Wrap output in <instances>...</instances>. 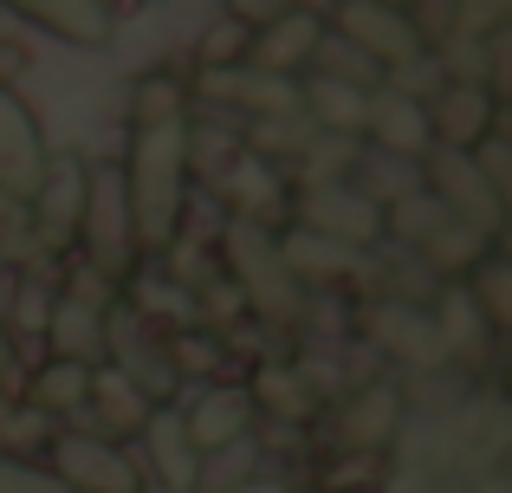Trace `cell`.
<instances>
[{
  "label": "cell",
  "instance_id": "18",
  "mask_svg": "<svg viewBox=\"0 0 512 493\" xmlns=\"http://www.w3.org/2000/svg\"><path fill=\"white\" fill-rule=\"evenodd\" d=\"M20 20L46 26L72 46H111L117 39V7H104V0H26Z\"/></svg>",
  "mask_w": 512,
  "mask_h": 493
},
{
  "label": "cell",
  "instance_id": "34",
  "mask_svg": "<svg viewBox=\"0 0 512 493\" xmlns=\"http://www.w3.org/2000/svg\"><path fill=\"white\" fill-rule=\"evenodd\" d=\"M26 72V46H13V39H0V91H13V78Z\"/></svg>",
  "mask_w": 512,
  "mask_h": 493
},
{
  "label": "cell",
  "instance_id": "28",
  "mask_svg": "<svg viewBox=\"0 0 512 493\" xmlns=\"http://www.w3.org/2000/svg\"><path fill=\"white\" fill-rule=\"evenodd\" d=\"M227 195H234L240 221H253L260 228V215L279 202V182H273V163H253V156H240L234 169H227Z\"/></svg>",
  "mask_w": 512,
  "mask_h": 493
},
{
  "label": "cell",
  "instance_id": "20",
  "mask_svg": "<svg viewBox=\"0 0 512 493\" xmlns=\"http://www.w3.org/2000/svg\"><path fill=\"white\" fill-rule=\"evenodd\" d=\"M428 318H435V338H441V351H448V357H461V364H480V357H487L493 325L480 318V305L467 299V286H448Z\"/></svg>",
  "mask_w": 512,
  "mask_h": 493
},
{
  "label": "cell",
  "instance_id": "36",
  "mask_svg": "<svg viewBox=\"0 0 512 493\" xmlns=\"http://www.w3.org/2000/svg\"><path fill=\"white\" fill-rule=\"evenodd\" d=\"M227 493H292L286 481H266V474H247L240 487H227Z\"/></svg>",
  "mask_w": 512,
  "mask_h": 493
},
{
  "label": "cell",
  "instance_id": "21",
  "mask_svg": "<svg viewBox=\"0 0 512 493\" xmlns=\"http://www.w3.org/2000/svg\"><path fill=\"white\" fill-rule=\"evenodd\" d=\"M85 396H91V364H65V357H52V364L26 383L20 403L46 422V416H78V409H85Z\"/></svg>",
  "mask_w": 512,
  "mask_h": 493
},
{
  "label": "cell",
  "instance_id": "9",
  "mask_svg": "<svg viewBox=\"0 0 512 493\" xmlns=\"http://www.w3.org/2000/svg\"><path fill=\"white\" fill-rule=\"evenodd\" d=\"M422 182H428V195L441 202V215H448V221H461V228H474V234H500V215H506V202L487 189V182H480L474 156L428 150V169H422Z\"/></svg>",
  "mask_w": 512,
  "mask_h": 493
},
{
  "label": "cell",
  "instance_id": "13",
  "mask_svg": "<svg viewBox=\"0 0 512 493\" xmlns=\"http://www.w3.org/2000/svg\"><path fill=\"white\" fill-rule=\"evenodd\" d=\"M363 338L370 344H383L396 364H409V370H441L448 364V351H441V338H435V318L422 312V305H409V299H376L370 312H363Z\"/></svg>",
  "mask_w": 512,
  "mask_h": 493
},
{
  "label": "cell",
  "instance_id": "6",
  "mask_svg": "<svg viewBox=\"0 0 512 493\" xmlns=\"http://www.w3.org/2000/svg\"><path fill=\"white\" fill-rule=\"evenodd\" d=\"M52 481H65L72 493H143V468L130 461L124 442L104 435H52Z\"/></svg>",
  "mask_w": 512,
  "mask_h": 493
},
{
  "label": "cell",
  "instance_id": "17",
  "mask_svg": "<svg viewBox=\"0 0 512 493\" xmlns=\"http://www.w3.org/2000/svg\"><path fill=\"white\" fill-rule=\"evenodd\" d=\"M396 429H402L396 383H363L344 403V448H357V455H383V448L396 442Z\"/></svg>",
  "mask_w": 512,
  "mask_h": 493
},
{
  "label": "cell",
  "instance_id": "26",
  "mask_svg": "<svg viewBox=\"0 0 512 493\" xmlns=\"http://www.w3.org/2000/svg\"><path fill=\"white\" fill-rule=\"evenodd\" d=\"M188 117V91L169 72H150L130 85V130H156V124H182Z\"/></svg>",
  "mask_w": 512,
  "mask_h": 493
},
{
  "label": "cell",
  "instance_id": "15",
  "mask_svg": "<svg viewBox=\"0 0 512 493\" xmlns=\"http://www.w3.org/2000/svg\"><path fill=\"white\" fill-rule=\"evenodd\" d=\"M247 429H253V403H247V390H234V383L208 390V396H201V403L182 416V435H188V448H195V461L240 448V435H247Z\"/></svg>",
  "mask_w": 512,
  "mask_h": 493
},
{
  "label": "cell",
  "instance_id": "7",
  "mask_svg": "<svg viewBox=\"0 0 512 493\" xmlns=\"http://www.w3.org/2000/svg\"><path fill=\"white\" fill-rule=\"evenodd\" d=\"M46 137H39V117L20 91H0V202L26 208L46 182Z\"/></svg>",
  "mask_w": 512,
  "mask_h": 493
},
{
  "label": "cell",
  "instance_id": "10",
  "mask_svg": "<svg viewBox=\"0 0 512 493\" xmlns=\"http://www.w3.org/2000/svg\"><path fill=\"white\" fill-rule=\"evenodd\" d=\"M318 46H325V13L286 7V13H273V20L253 26V39H247V72H266V78H286V85H292V78L318 59Z\"/></svg>",
  "mask_w": 512,
  "mask_h": 493
},
{
  "label": "cell",
  "instance_id": "23",
  "mask_svg": "<svg viewBox=\"0 0 512 493\" xmlns=\"http://www.w3.org/2000/svg\"><path fill=\"white\" fill-rule=\"evenodd\" d=\"M493 253H500V247H493V234H474V228H461V221H448V228L422 247V260L435 266L441 279H454V286H461V279H474Z\"/></svg>",
  "mask_w": 512,
  "mask_h": 493
},
{
  "label": "cell",
  "instance_id": "24",
  "mask_svg": "<svg viewBox=\"0 0 512 493\" xmlns=\"http://www.w3.org/2000/svg\"><path fill=\"white\" fill-rule=\"evenodd\" d=\"M247 403L253 409H273V416H286V422H312L318 416V396H312V383H305V370H286V364L253 370Z\"/></svg>",
  "mask_w": 512,
  "mask_h": 493
},
{
  "label": "cell",
  "instance_id": "5",
  "mask_svg": "<svg viewBox=\"0 0 512 493\" xmlns=\"http://www.w3.org/2000/svg\"><path fill=\"white\" fill-rule=\"evenodd\" d=\"M299 234H318L331 247H376L383 241V202L357 189V182H305L299 195Z\"/></svg>",
  "mask_w": 512,
  "mask_h": 493
},
{
  "label": "cell",
  "instance_id": "37",
  "mask_svg": "<svg viewBox=\"0 0 512 493\" xmlns=\"http://www.w3.org/2000/svg\"><path fill=\"white\" fill-rule=\"evenodd\" d=\"M0 215H7V202H0Z\"/></svg>",
  "mask_w": 512,
  "mask_h": 493
},
{
  "label": "cell",
  "instance_id": "4",
  "mask_svg": "<svg viewBox=\"0 0 512 493\" xmlns=\"http://www.w3.org/2000/svg\"><path fill=\"white\" fill-rule=\"evenodd\" d=\"M325 26H338V46H357V59H370L376 72H409L428 52V39L415 33L409 7H389V0H357V7H338Z\"/></svg>",
  "mask_w": 512,
  "mask_h": 493
},
{
  "label": "cell",
  "instance_id": "29",
  "mask_svg": "<svg viewBox=\"0 0 512 493\" xmlns=\"http://www.w3.org/2000/svg\"><path fill=\"white\" fill-rule=\"evenodd\" d=\"M467 299L480 305V318L493 325V338H500V331L512 325V279H506V260H500V253H493V260H487V266L474 273V286H467Z\"/></svg>",
  "mask_w": 512,
  "mask_h": 493
},
{
  "label": "cell",
  "instance_id": "14",
  "mask_svg": "<svg viewBox=\"0 0 512 493\" xmlns=\"http://www.w3.org/2000/svg\"><path fill=\"white\" fill-rule=\"evenodd\" d=\"M363 130H370L389 156H428V150H435L422 98L402 91V85H376L370 98H363Z\"/></svg>",
  "mask_w": 512,
  "mask_h": 493
},
{
  "label": "cell",
  "instance_id": "33",
  "mask_svg": "<svg viewBox=\"0 0 512 493\" xmlns=\"http://www.w3.org/2000/svg\"><path fill=\"white\" fill-rule=\"evenodd\" d=\"M7 442H20V448H46V422H39L33 416V409H13V416H0V448H7Z\"/></svg>",
  "mask_w": 512,
  "mask_h": 493
},
{
  "label": "cell",
  "instance_id": "35",
  "mask_svg": "<svg viewBox=\"0 0 512 493\" xmlns=\"http://www.w3.org/2000/svg\"><path fill=\"white\" fill-rule=\"evenodd\" d=\"M13 383V331H7V318H0V390Z\"/></svg>",
  "mask_w": 512,
  "mask_h": 493
},
{
  "label": "cell",
  "instance_id": "31",
  "mask_svg": "<svg viewBox=\"0 0 512 493\" xmlns=\"http://www.w3.org/2000/svg\"><path fill=\"white\" fill-rule=\"evenodd\" d=\"M0 493H72L65 481H52L46 461H20L0 448Z\"/></svg>",
  "mask_w": 512,
  "mask_h": 493
},
{
  "label": "cell",
  "instance_id": "22",
  "mask_svg": "<svg viewBox=\"0 0 512 493\" xmlns=\"http://www.w3.org/2000/svg\"><path fill=\"white\" fill-rule=\"evenodd\" d=\"M279 266H286V273L299 279V292H305V286H331V279L357 273V253L318 241V234H286V241H279Z\"/></svg>",
  "mask_w": 512,
  "mask_h": 493
},
{
  "label": "cell",
  "instance_id": "3",
  "mask_svg": "<svg viewBox=\"0 0 512 493\" xmlns=\"http://www.w3.org/2000/svg\"><path fill=\"white\" fill-rule=\"evenodd\" d=\"M78 241L91 253V273L111 286L137 266V241H130V208H124V176L98 163L85 176V215H78Z\"/></svg>",
  "mask_w": 512,
  "mask_h": 493
},
{
  "label": "cell",
  "instance_id": "30",
  "mask_svg": "<svg viewBox=\"0 0 512 493\" xmlns=\"http://www.w3.org/2000/svg\"><path fill=\"white\" fill-rule=\"evenodd\" d=\"M247 26L234 20V13H221V20L208 26V39H201V72H240L247 65Z\"/></svg>",
  "mask_w": 512,
  "mask_h": 493
},
{
  "label": "cell",
  "instance_id": "27",
  "mask_svg": "<svg viewBox=\"0 0 512 493\" xmlns=\"http://www.w3.org/2000/svg\"><path fill=\"white\" fill-rule=\"evenodd\" d=\"M312 143H318V130L305 124L299 111H292V117H260V124L247 130L253 163H273V156H312Z\"/></svg>",
  "mask_w": 512,
  "mask_h": 493
},
{
  "label": "cell",
  "instance_id": "12",
  "mask_svg": "<svg viewBox=\"0 0 512 493\" xmlns=\"http://www.w3.org/2000/svg\"><path fill=\"white\" fill-rule=\"evenodd\" d=\"M85 176H91L85 156H52V163H46V182H39V195L26 202V208H33V241H39V253H59V247L78 241Z\"/></svg>",
  "mask_w": 512,
  "mask_h": 493
},
{
  "label": "cell",
  "instance_id": "1",
  "mask_svg": "<svg viewBox=\"0 0 512 493\" xmlns=\"http://www.w3.org/2000/svg\"><path fill=\"white\" fill-rule=\"evenodd\" d=\"M117 176H124L137 253H169L188 215V117L156 130H130V163Z\"/></svg>",
  "mask_w": 512,
  "mask_h": 493
},
{
  "label": "cell",
  "instance_id": "16",
  "mask_svg": "<svg viewBox=\"0 0 512 493\" xmlns=\"http://www.w3.org/2000/svg\"><path fill=\"white\" fill-rule=\"evenodd\" d=\"M363 98H370V91L350 85V78L312 72L299 85V117L318 130V137H357V130H363Z\"/></svg>",
  "mask_w": 512,
  "mask_h": 493
},
{
  "label": "cell",
  "instance_id": "11",
  "mask_svg": "<svg viewBox=\"0 0 512 493\" xmlns=\"http://www.w3.org/2000/svg\"><path fill=\"white\" fill-rule=\"evenodd\" d=\"M422 111H428L435 150L474 156L480 143L493 137V124H500V91H487V85H435V98H428Z\"/></svg>",
  "mask_w": 512,
  "mask_h": 493
},
{
  "label": "cell",
  "instance_id": "8",
  "mask_svg": "<svg viewBox=\"0 0 512 493\" xmlns=\"http://www.w3.org/2000/svg\"><path fill=\"white\" fill-rule=\"evenodd\" d=\"M104 318H111V286H104L98 273H78L72 286L52 299V312H46L52 351H59L65 364H91V357H104Z\"/></svg>",
  "mask_w": 512,
  "mask_h": 493
},
{
  "label": "cell",
  "instance_id": "32",
  "mask_svg": "<svg viewBox=\"0 0 512 493\" xmlns=\"http://www.w3.org/2000/svg\"><path fill=\"white\" fill-rule=\"evenodd\" d=\"M474 169H480V182H487L500 202L512 195V156H506V143H500V137H487V143L474 150Z\"/></svg>",
  "mask_w": 512,
  "mask_h": 493
},
{
  "label": "cell",
  "instance_id": "25",
  "mask_svg": "<svg viewBox=\"0 0 512 493\" xmlns=\"http://www.w3.org/2000/svg\"><path fill=\"white\" fill-rule=\"evenodd\" d=\"M150 448H156V468H163L169 493H188V487L201 481V461H195V448H188L182 416H175V409H156V416H150Z\"/></svg>",
  "mask_w": 512,
  "mask_h": 493
},
{
  "label": "cell",
  "instance_id": "19",
  "mask_svg": "<svg viewBox=\"0 0 512 493\" xmlns=\"http://www.w3.org/2000/svg\"><path fill=\"white\" fill-rule=\"evenodd\" d=\"M85 409H98V435L104 442H117V435H130V429H150V396L137 390V383L124 377V370H91V396H85Z\"/></svg>",
  "mask_w": 512,
  "mask_h": 493
},
{
  "label": "cell",
  "instance_id": "2",
  "mask_svg": "<svg viewBox=\"0 0 512 493\" xmlns=\"http://www.w3.org/2000/svg\"><path fill=\"white\" fill-rule=\"evenodd\" d=\"M227 266H234V279L247 286V299H240L247 312L273 318V325H292V318H299L305 292H299V279L279 266V241L266 228L234 221V228H227Z\"/></svg>",
  "mask_w": 512,
  "mask_h": 493
}]
</instances>
